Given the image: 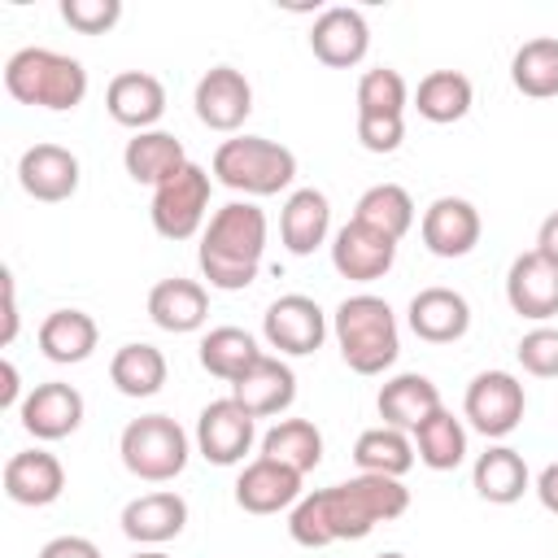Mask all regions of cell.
Returning <instances> with one entry per match:
<instances>
[{
  "label": "cell",
  "instance_id": "cell-1",
  "mask_svg": "<svg viewBox=\"0 0 558 558\" xmlns=\"http://www.w3.org/2000/svg\"><path fill=\"white\" fill-rule=\"evenodd\" d=\"M410 510V488L392 475H353L331 488L305 493L288 510V536L305 549H323L336 541H362L379 523L401 519Z\"/></svg>",
  "mask_w": 558,
  "mask_h": 558
},
{
  "label": "cell",
  "instance_id": "cell-2",
  "mask_svg": "<svg viewBox=\"0 0 558 558\" xmlns=\"http://www.w3.org/2000/svg\"><path fill=\"white\" fill-rule=\"evenodd\" d=\"M266 257V214L253 201H227L201 231V275L218 292H240L257 279Z\"/></svg>",
  "mask_w": 558,
  "mask_h": 558
},
{
  "label": "cell",
  "instance_id": "cell-3",
  "mask_svg": "<svg viewBox=\"0 0 558 558\" xmlns=\"http://www.w3.org/2000/svg\"><path fill=\"white\" fill-rule=\"evenodd\" d=\"M331 336L340 344V357L349 362V371L357 375H379L397 362L401 353V331H397V314L384 296L357 292L344 296L331 314Z\"/></svg>",
  "mask_w": 558,
  "mask_h": 558
},
{
  "label": "cell",
  "instance_id": "cell-4",
  "mask_svg": "<svg viewBox=\"0 0 558 558\" xmlns=\"http://www.w3.org/2000/svg\"><path fill=\"white\" fill-rule=\"evenodd\" d=\"M4 87L17 105L35 109H78L87 96V70L78 57H65L57 48H17L4 61Z\"/></svg>",
  "mask_w": 558,
  "mask_h": 558
},
{
  "label": "cell",
  "instance_id": "cell-5",
  "mask_svg": "<svg viewBox=\"0 0 558 558\" xmlns=\"http://www.w3.org/2000/svg\"><path fill=\"white\" fill-rule=\"evenodd\" d=\"M214 179L244 196H275L296 179V153L266 135H231L214 148Z\"/></svg>",
  "mask_w": 558,
  "mask_h": 558
},
{
  "label": "cell",
  "instance_id": "cell-6",
  "mask_svg": "<svg viewBox=\"0 0 558 558\" xmlns=\"http://www.w3.org/2000/svg\"><path fill=\"white\" fill-rule=\"evenodd\" d=\"M122 466L144 484H166L187 466V432L170 414H140L118 436Z\"/></svg>",
  "mask_w": 558,
  "mask_h": 558
},
{
  "label": "cell",
  "instance_id": "cell-7",
  "mask_svg": "<svg viewBox=\"0 0 558 558\" xmlns=\"http://www.w3.org/2000/svg\"><path fill=\"white\" fill-rule=\"evenodd\" d=\"M209 170L187 161L179 174H170L166 183L153 187V205L148 218L157 227V235L166 240H192L196 231H205V214H209Z\"/></svg>",
  "mask_w": 558,
  "mask_h": 558
},
{
  "label": "cell",
  "instance_id": "cell-8",
  "mask_svg": "<svg viewBox=\"0 0 558 558\" xmlns=\"http://www.w3.org/2000/svg\"><path fill=\"white\" fill-rule=\"evenodd\" d=\"M523 410H527V392H523V384H519L510 371H480V375L466 384L462 414H466V423H471L480 436H488V440L510 436V432L523 423Z\"/></svg>",
  "mask_w": 558,
  "mask_h": 558
},
{
  "label": "cell",
  "instance_id": "cell-9",
  "mask_svg": "<svg viewBox=\"0 0 558 558\" xmlns=\"http://www.w3.org/2000/svg\"><path fill=\"white\" fill-rule=\"evenodd\" d=\"M262 336L270 349H279L283 357H310L323 340H327V314L314 296L305 292H288L279 301L266 305L262 314Z\"/></svg>",
  "mask_w": 558,
  "mask_h": 558
},
{
  "label": "cell",
  "instance_id": "cell-10",
  "mask_svg": "<svg viewBox=\"0 0 558 558\" xmlns=\"http://www.w3.org/2000/svg\"><path fill=\"white\" fill-rule=\"evenodd\" d=\"M257 440V418L235 401V397H218L201 410L196 418V449L205 462L214 466H235L244 462V453Z\"/></svg>",
  "mask_w": 558,
  "mask_h": 558
},
{
  "label": "cell",
  "instance_id": "cell-11",
  "mask_svg": "<svg viewBox=\"0 0 558 558\" xmlns=\"http://www.w3.org/2000/svg\"><path fill=\"white\" fill-rule=\"evenodd\" d=\"M397 262V240H388L384 231L349 218L336 235H331V266L336 275L353 279V283H375L392 270Z\"/></svg>",
  "mask_w": 558,
  "mask_h": 558
},
{
  "label": "cell",
  "instance_id": "cell-12",
  "mask_svg": "<svg viewBox=\"0 0 558 558\" xmlns=\"http://www.w3.org/2000/svg\"><path fill=\"white\" fill-rule=\"evenodd\" d=\"M192 105H196V118L209 131H227L231 135L253 113V87L235 65H214V70L201 74V83L192 92Z\"/></svg>",
  "mask_w": 558,
  "mask_h": 558
},
{
  "label": "cell",
  "instance_id": "cell-13",
  "mask_svg": "<svg viewBox=\"0 0 558 558\" xmlns=\"http://www.w3.org/2000/svg\"><path fill=\"white\" fill-rule=\"evenodd\" d=\"M480 231H484L480 209L466 196H436L418 222L423 248L432 257H466L480 244Z\"/></svg>",
  "mask_w": 558,
  "mask_h": 558
},
{
  "label": "cell",
  "instance_id": "cell-14",
  "mask_svg": "<svg viewBox=\"0 0 558 558\" xmlns=\"http://www.w3.org/2000/svg\"><path fill=\"white\" fill-rule=\"evenodd\" d=\"M83 392L74 384H61V379H48V384H35L22 405H17V418L22 427L35 436V440H65L78 432L83 423Z\"/></svg>",
  "mask_w": 558,
  "mask_h": 558
},
{
  "label": "cell",
  "instance_id": "cell-15",
  "mask_svg": "<svg viewBox=\"0 0 558 558\" xmlns=\"http://www.w3.org/2000/svg\"><path fill=\"white\" fill-rule=\"evenodd\" d=\"M310 52L331 70L357 65L371 52V26H366L362 9H349V4L323 9L310 26Z\"/></svg>",
  "mask_w": 558,
  "mask_h": 558
},
{
  "label": "cell",
  "instance_id": "cell-16",
  "mask_svg": "<svg viewBox=\"0 0 558 558\" xmlns=\"http://www.w3.org/2000/svg\"><path fill=\"white\" fill-rule=\"evenodd\" d=\"M105 109H109V118L118 126H131L135 135L140 131H157V122L166 113V87L148 70H122L105 87Z\"/></svg>",
  "mask_w": 558,
  "mask_h": 558
},
{
  "label": "cell",
  "instance_id": "cell-17",
  "mask_svg": "<svg viewBox=\"0 0 558 558\" xmlns=\"http://www.w3.org/2000/svg\"><path fill=\"white\" fill-rule=\"evenodd\" d=\"M301 471L275 462V458H253L240 480H235V506L248 510V514H279V510H292L305 493H301Z\"/></svg>",
  "mask_w": 558,
  "mask_h": 558
},
{
  "label": "cell",
  "instance_id": "cell-18",
  "mask_svg": "<svg viewBox=\"0 0 558 558\" xmlns=\"http://www.w3.org/2000/svg\"><path fill=\"white\" fill-rule=\"evenodd\" d=\"M506 301L519 318H532V323L554 318L558 314V266L541 257L536 248L519 253L506 270Z\"/></svg>",
  "mask_w": 558,
  "mask_h": 558
},
{
  "label": "cell",
  "instance_id": "cell-19",
  "mask_svg": "<svg viewBox=\"0 0 558 558\" xmlns=\"http://www.w3.org/2000/svg\"><path fill=\"white\" fill-rule=\"evenodd\" d=\"M17 183L26 196H35L44 205L70 201L78 192V157L61 144H31L17 157Z\"/></svg>",
  "mask_w": 558,
  "mask_h": 558
},
{
  "label": "cell",
  "instance_id": "cell-20",
  "mask_svg": "<svg viewBox=\"0 0 558 558\" xmlns=\"http://www.w3.org/2000/svg\"><path fill=\"white\" fill-rule=\"evenodd\" d=\"M405 323L418 340L427 344H453L471 331V305L462 292L453 288H423L410 296V310H405Z\"/></svg>",
  "mask_w": 558,
  "mask_h": 558
},
{
  "label": "cell",
  "instance_id": "cell-21",
  "mask_svg": "<svg viewBox=\"0 0 558 558\" xmlns=\"http://www.w3.org/2000/svg\"><path fill=\"white\" fill-rule=\"evenodd\" d=\"M122 536L135 541V545H166L183 532L187 523V501L170 488H153V493H140L122 506Z\"/></svg>",
  "mask_w": 558,
  "mask_h": 558
},
{
  "label": "cell",
  "instance_id": "cell-22",
  "mask_svg": "<svg viewBox=\"0 0 558 558\" xmlns=\"http://www.w3.org/2000/svg\"><path fill=\"white\" fill-rule=\"evenodd\" d=\"M4 497L17 506H52L65 493V466L48 449H22L4 462Z\"/></svg>",
  "mask_w": 558,
  "mask_h": 558
},
{
  "label": "cell",
  "instance_id": "cell-23",
  "mask_svg": "<svg viewBox=\"0 0 558 558\" xmlns=\"http://www.w3.org/2000/svg\"><path fill=\"white\" fill-rule=\"evenodd\" d=\"M231 397L253 414V418H270V414H283L292 401H296V375L283 357H270L262 353L235 384H231Z\"/></svg>",
  "mask_w": 558,
  "mask_h": 558
},
{
  "label": "cell",
  "instance_id": "cell-24",
  "mask_svg": "<svg viewBox=\"0 0 558 558\" xmlns=\"http://www.w3.org/2000/svg\"><path fill=\"white\" fill-rule=\"evenodd\" d=\"M331 235V201L318 187H296L279 209V240L292 257H310Z\"/></svg>",
  "mask_w": 558,
  "mask_h": 558
},
{
  "label": "cell",
  "instance_id": "cell-25",
  "mask_svg": "<svg viewBox=\"0 0 558 558\" xmlns=\"http://www.w3.org/2000/svg\"><path fill=\"white\" fill-rule=\"evenodd\" d=\"M148 318L161 331L187 336V331L205 327V318H209V292L196 279H179V275L174 279H161L148 292Z\"/></svg>",
  "mask_w": 558,
  "mask_h": 558
},
{
  "label": "cell",
  "instance_id": "cell-26",
  "mask_svg": "<svg viewBox=\"0 0 558 558\" xmlns=\"http://www.w3.org/2000/svg\"><path fill=\"white\" fill-rule=\"evenodd\" d=\"M96 340H100V327L87 310H52L39 323V353L57 366L87 362L96 353Z\"/></svg>",
  "mask_w": 558,
  "mask_h": 558
},
{
  "label": "cell",
  "instance_id": "cell-27",
  "mask_svg": "<svg viewBox=\"0 0 558 558\" xmlns=\"http://www.w3.org/2000/svg\"><path fill=\"white\" fill-rule=\"evenodd\" d=\"M375 405H379V418H384L388 427L414 432L423 418H432V414L440 410V392H436V384H432L427 375L405 371V375H392V379L379 388Z\"/></svg>",
  "mask_w": 558,
  "mask_h": 558
},
{
  "label": "cell",
  "instance_id": "cell-28",
  "mask_svg": "<svg viewBox=\"0 0 558 558\" xmlns=\"http://www.w3.org/2000/svg\"><path fill=\"white\" fill-rule=\"evenodd\" d=\"M471 484H475V493H480L484 501H493V506H514V501L532 488V475H527V462H523L519 449H510V445H488V449L475 458V466H471Z\"/></svg>",
  "mask_w": 558,
  "mask_h": 558
},
{
  "label": "cell",
  "instance_id": "cell-29",
  "mask_svg": "<svg viewBox=\"0 0 558 558\" xmlns=\"http://www.w3.org/2000/svg\"><path fill=\"white\" fill-rule=\"evenodd\" d=\"M122 166L135 183L157 187V183H166L170 174H179L187 166V153H183V140H174L170 131H140V135L126 140Z\"/></svg>",
  "mask_w": 558,
  "mask_h": 558
},
{
  "label": "cell",
  "instance_id": "cell-30",
  "mask_svg": "<svg viewBox=\"0 0 558 558\" xmlns=\"http://www.w3.org/2000/svg\"><path fill=\"white\" fill-rule=\"evenodd\" d=\"M471 105H475V87H471V78L462 70H432V74L418 78V92H414L418 118L445 126V122L466 118Z\"/></svg>",
  "mask_w": 558,
  "mask_h": 558
},
{
  "label": "cell",
  "instance_id": "cell-31",
  "mask_svg": "<svg viewBox=\"0 0 558 558\" xmlns=\"http://www.w3.org/2000/svg\"><path fill=\"white\" fill-rule=\"evenodd\" d=\"M414 458H418V453H414L410 432L388 427V423L366 427V432L357 436V445H353V462H357L362 475H392V480H401V475L414 466Z\"/></svg>",
  "mask_w": 558,
  "mask_h": 558
},
{
  "label": "cell",
  "instance_id": "cell-32",
  "mask_svg": "<svg viewBox=\"0 0 558 558\" xmlns=\"http://www.w3.org/2000/svg\"><path fill=\"white\" fill-rule=\"evenodd\" d=\"M166 371H170L166 353L157 344H144V340L122 344L113 353V362H109V379H113V388L122 397H153V392H161Z\"/></svg>",
  "mask_w": 558,
  "mask_h": 558
},
{
  "label": "cell",
  "instance_id": "cell-33",
  "mask_svg": "<svg viewBox=\"0 0 558 558\" xmlns=\"http://www.w3.org/2000/svg\"><path fill=\"white\" fill-rule=\"evenodd\" d=\"M410 440H414V453H418V462H423L427 471H453V466H462V458H466V427H462V418H453L445 405H440L432 418H423V423L410 432Z\"/></svg>",
  "mask_w": 558,
  "mask_h": 558
},
{
  "label": "cell",
  "instance_id": "cell-34",
  "mask_svg": "<svg viewBox=\"0 0 558 558\" xmlns=\"http://www.w3.org/2000/svg\"><path fill=\"white\" fill-rule=\"evenodd\" d=\"M262 458H275L292 471H314L323 462V432L310 418H279L266 436H262Z\"/></svg>",
  "mask_w": 558,
  "mask_h": 558
},
{
  "label": "cell",
  "instance_id": "cell-35",
  "mask_svg": "<svg viewBox=\"0 0 558 558\" xmlns=\"http://www.w3.org/2000/svg\"><path fill=\"white\" fill-rule=\"evenodd\" d=\"M510 83L532 100L558 96V39L541 35V39L519 44V52L510 57Z\"/></svg>",
  "mask_w": 558,
  "mask_h": 558
},
{
  "label": "cell",
  "instance_id": "cell-36",
  "mask_svg": "<svg viewBox=\"0 0 558 558\" xmlns=\"http://www.w3.org/2000/svg\"><path fill=\"white\" fill-rule=\"evenodd\" d=\"M353 218L375 227V231H384L388 240H401L414 227V201H410V192L401 183H375V187H366L357 196Z\"/></svg>",
  "mask_w": 558,
  "mask_h": 558
},
{
  "label": "cell",
  "instance_id": "cell-37",
  "mask_svg": "<svg viewBox=\"0 0 558 558\" xmlns=\"http://www.w3.org/2000/svg\"><path fill=\"white\" fill-rule=\"evenodd\" d=\"M262 357L257 340L244 331V327H214L205 340H201V366L227 384H235L253 362Z\"/></svg>",
  "mask_w": 558,
  "mask_h": 558
},
{
  "label": "cell",
  "instance_id": "cell-38",
  "mask_svg": "<svg viewBox=\"0 0 558 558\" xmlns=\"http://www.w3.org/2000/svg\"><path fill=\"white\" fill-rule=\"evenodd\" d=\"M410 105V87L392 65H375L357 78V113L375 118H401Z\"/></svg>",
  "mask_w": 558,
  "mask_h": 558
},
{
  "label": "cell",
  "instance_id": "cell-39",
  "mask_svg": "<svg viewBox=\"0 0 558 558\" xmlns=\"http://www.w3.org/2000/svg\"><path fill=\"white\" fill-rule=\"evenodd\" d=\"M519 366L536 379H554L558 375V327H532L519 340Z\"/></svg>",
  "mask_w": 558,
  "mask_h": 558
},
{
  "label": "cell",
  "instance_id": "cell-40",
  "mask_svg": "<svg viewBox=\"0 0 558 558\" xmlns=\"http://www.w3.org/2000/svg\"><path fill=\"white\" fill-rule=\"evenodd\" d=\"M61 17L78 35H105L122 17V0H61Z\"/></svg>",
  "mask_w": 558,
  "mask_h": 558
},
{
  "label": "cell",
  "instance_id": "cell-41",
  "mask_svg": "<svg viewBox=\"0 0 558 558\" xmlns=\"http://www.w3.org/2000/svg\"><path fill=\"white\" fill-rule=\"evenodd\" d=\"M405 140V118H375V113H357V144L366 153H397Z\"/></svg>",
  "mask_w": 558,
  "mask_h": 558
},
{
  "label": "cell",
  "instance_id": "cell-42",
  "mask_svg": "<svg viewBox=\"0 0 558 558\" xmlns=\"http://www.w3.org/2000/svg\"><path fill=\"white\" fill-rule=\"evenodd\" d=\"M39 558H100V549H96V541H87V536H52V541L39 549Z\"/></svg>",
  "mask_w": 558,
  "mask_h": 558
},
{
  "label": "cell",
  "instance_id": "cell-43",
  "mask_svg": "<svg viewBox=\"0 0 558 558\" xmlns=\"http://www.w3.org/2000/svg\"><path fill=\"white\" fill-rule=\"evenodd\" d=\"M536 497H541V506H545L549 514H558V462L541 466V475H536Z\"/></svg>",
  "mask_w": 558,
  "mask_h": 558
},
{
  "label": "cell",
  "instance_id": "cell-44",
  "mask_svg": "<svg viewBox=\"0 0 558 558\" xmlns=\"http://www.w3.org/2000/svg\"><path fill=\"white\" fill-rule=\"evenodd\" d=\"M536 253L558 266V214H549V218L541 222V231H536Z\"/></svg>",
  "mask_w": 558,
  "mask_h": 558
},
{
  "label": "cell",
  "instance_id": "cell-45",
  "mask_svg": "<svg viewBox=\"0 0 558 558\" xmlns=\"http://www.w3.org/2000/svg\"><path fill=\"white\" fill-rule=\"evenodd\" d=\"M13 336H17V296H13V275L4 270V344H13Z\"/></svg>",
  "mask_w": 558,
  "mask_h": 558
},
{
  "label": "cell",
  "instance_id": "cell-46",
  "mask_svg": "<svg viewBox=\"0 0 558 558\" xmlns=\"http://www.w3.org/2000/svg\"><path fill=\"white\" fill-rule=\"evenodd\" d=\"M0 375H4V384H0V405H4V410H9V405H22V401H17V366L4 362Z\"/></svg>",
  "mask_w": 558,
  "mask_h": 558
},
{
  "label": "cell",
  "instance_id": "cell-47",
  "mask_svg": "<svg viewBox=\"0 0 558 558\" xmlns=\"http://www.w3.org/2000/svg\"><path fill=\"white\" fill-rule=\"evenodd\" d=\"M131 558H170V554H161V549H140V554H131Z\"/></svg>",
  "mask_w": 558,
  "mask_h": 558
},
{
  "label": "cell",
  "instance_id": "cell-48",
  "mask_svg": "<svg viewBox=\"0 0 558 558\" xmlns=\"http://www.w3.org/2000/svg\"><path fill=\"white\" fill-rule=\"evenodd\" d=\"M375 558H405V554H397V549H388V554H375Z\"/></svg>",
  "mask_w": 558,
  "mask_h": 558
}]
</instances>
